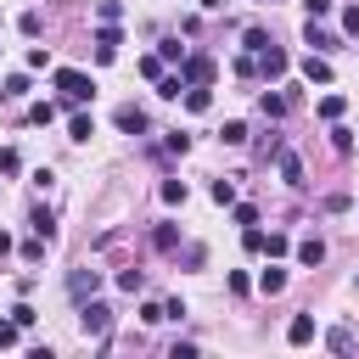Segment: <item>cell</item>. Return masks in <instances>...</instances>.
<instances>
[{"label":"cell","mask_w":359,"mask_h":359,"mask_svg":"<svg viewBox=\"0 0 359 359\" xmlns=\"http://www.w3.org/2000/svg\"><path fill=\"white\" fill-rule=\"evenodd\" d=\"M286 247H292V241H286V236H280V230H275V236H264V252H269V258H280V252H286Z\"/></svg>","instance_id":"1f68e13d"},{"label":"cell","mask_w":359,"mask_h":359,"mask_svg":"<svg viewBox=\"0 0 359 359\" xmlns=\"http://www.w3.org/2000/svg\"><path fill=\"white\" fill-rule=\"evenodd\" d=\"M180 79H185V84H208V79H213V62L185 50V62H180Z\"/></svg>","instance_id":"277c9868"},{"label":"cell","mask_w":359,"mask_h":359,"mask_svg":"<svg viewBox=\"0 0 359 359\" xmlns=\"http://www.w3.org/2000/svg\"><path fill=\"white\" fill-rule=\"evenodd\" d=\"M213 202H219V208L236 202V185H230V180H213Z\"/></svg>","instance_id":"4dcf8cb0"},{"label":"cell","mask_w":359,"mask_h":359,"mask_svg":"<svg viewBox=\"0 0 359 359\" xmlns=\"http://www.w3.org/2000/svg\"><path fill=\"white\" fill-rule=\"evenodd\" d=\"M95 286H101V280H95V269H73V275H67V292H73V303L95 297Z\"/></svg>","instance_id":"5b68a950"},{"label":"cell","mask_w":359,"mask_h":359,"mask_svg":"<svg viewBox=\"0 0 359 359\" xmlns=\"http://www.w3.org/2000/svg\"><path fill=\"white\" fill-rule=\"evenodd\" d=\"M17 342V320H0V348H11Z\"/></svg>","instance_id":"ab89813d"},{"label":"cell","mask_w":359,"mask_h":359,"mask_svg":"<svg viewBox=\"0 0 359 359\" xmlns=\"http://www.w3.org/2000/svg\"><path fill=\"white\" fill-rule=\"evenodd\" d=\"M258 107H264V118H286V95H264Z\"/></svg>","instance_id":"7402d4cb"},{"label":"cell","mask_w":359,"mask_h":359,"mask_svg":"<svg viewBox=\"0 0 359 359\" xmlns=\"http://www.w3.org/2000/svg\"><path fill=\"white\" fill-rule=\"evenodd\" d=\"M118 286H123V292H140L146 280H140V269H123V275H118Z\"/></svg>","instance_id":"8d00e7d4"},{"label":"cell","mask_w":359,"mask_h":359,"mask_svg":"<svg viewBox=\"0 0 359 359\" xmlns=\"http://www.w3.org/2000/svg\"><path fill=\"white\" fill-rule=\"evenodd\" d=\"M22 95H28V79H22V73H11V79H6V90H0V101H22Z\"/></svg>","instance_id":"ac0fdd59"},{"label":"cell","mask_w":359,"mask_h":359,"mask_svg":"<svg viewBox=\"0 0 359 359\" xmlns=\"http://www.w3.org/2000/svg\"><path fill=\"white\" fill-rule=\"evenodd\" d=\"M118 129H123V135H140V129H146V112H140V107H118Z\"/></svg>","instance_id":"30bf717a"},{"label":"cell","mask_w":359,"mask_h":359,"mask_svg":"<svg viewBox=\"0 0 359 359\" xmlns=\"http://www.w3.org/2000/svg\"><path fill=\"white\" fill-rule=\"evenodd\" d=\"M303 79H309V84H331V62H325L320 50H309V56H303Z\"/></svg>","instance_id":"8992f818"},{"label":"cell","mask_w":359,"mask_h":359,"mask_svg":"<svg viewBox=\"0 0 359 359\" xmlns=\"http://www.w3.org/2000/svg\"><path fill=\"white\" fill-rule=\"evenodd\" d=\"M17 28H22L28 39H34V34H39V11H22V17H17Z\"/></svg>","instance_id":"d6a6232c"},{"label":"cell","mask_w":359,"mask_h":359,"mask_svg":"<svg viewBox=\"0 0 359 359\" xmlns=\"http://www.w3.org/2000/svg\"><path fill=\"white\" fill-rule=\"evenodd\" d=\"M241 241H247V252H264V230H258V224H247V236H241Z\"/></svg>","instance_id":"e575fe53"},{"label":"cell","mask_w":359,"mask_h":359,"mask_svg":"<svg viewBox=\"0 0 359 359\" xmlns=\"http://www.w3.org/2000/svg\"><path fill=\"white\" fill-rule=\"evenodd\" d=\"M6 252H11V236H6V230H0V258H6Z\"/></svg>","instance_id":"60d3db41"},{"label":"cell","mask_w":359,"mask_h":359,"mask_svg":"<svg viewBox=\"0 0 359 359\" xmlns=\"http://www.w3.org/2000/svg\"><path fill=\"white\" fill-rule=\"evenodd\" d=\"M11 320H17V331H28V325H34V309H28V303H17V309H11Z\"/></svg>","instance_id":"f35d334b"},{"label":"cell","mask_w":359,"mask_h":359,"mask_svg":"<svg viewBox=\"0 0 359 359\" xmlns=\"http://www.w3.org/2000/svg\"><path fill=\"white\" fill-rule=\"evenodd\" d=\"M275 163H280V180H286V185H303V163H297V151H286V146H280V151H275Z\"/></svg>","instance_id":"52a82bcc"},{"label":"cell","mask_w":359,"mask_h":359,"mask_svg":"<svg viewBox=\"0 0 359 359\" xmlns=\"http://www.w3.org/2000/svg\"><path fill=\"white\" fill-rule=\"evenodd\" d=\"M258 292H264V297H275V292H286V269H280V264H269V269L258 275Z\"/></svg>","instance_id":"9c48e42d"},{"label":"cell","mask_w":359,"mask_h":359,"mask_svg":"<svg viewBox=\"0 0 359 359\" xmlns=\"http://www.w3.org/2000/svg\"><path fill=\"white\" fill-rule=\"evenodd\" d=\"M342 107H348L342 95H320V118H342Z\"/></svg>","instance_id":"603a6c76"},{"label":"cell","mask_w":359,"mask_h":359,"mask_svg":"<svg viewBox=\"0 0 359 359\" xmlns=\"http://www.w3.org/2000/svg\"><path fill=\"white\" fill-rule=\"evenodd\" d=\"M28 224H34V236H39V241H56V219H50V208H34V219H28Z\"/></svg>","instance_id":"8fae6325"},{"label":"cell","mask_w":359,"mask_h":359,"mask_svg":"<svg viewBox=\"0 0 359 359\" xmlns=\"http://www.w3.org/2000/svg\"><path fill=\"white\" fill-rule=\"evenodd\" d=\"M342 34L359 39V6H342Z\"/></svg>","instance_id":"484cf974"},{"label":"cell","mask_w":359,"mask_h":359,"mask_svg":"<svg viewBox=\"0 0 359 359\" xmlns=\"http://www.w3.org/2000/svg\"><path fill=\"white\" fill-rule=\"evenodd\" d=\"M163 202H185V180H163Z\"/></svg>","instance_id":"f546056e"},{"label":"cell","mask_w":359,"mask_h":359,"mask_svg":"<svg viewBox=\"0 0 359 359\" xmlns=\"http://www.w3.org/2000/svg\"><path fill=\"white\" fill-rule=\"evenodd\" d=\"M331 146H337V151H353V129L337 123V129H331Z\"/></svg>","instance_id":"f1b7e54d"},{"label":"cell","mask_w":359,"mask_h":359,"mask_svg":"<svg viewBox=\"0 0 359 359\" xmlns=\"http://www.w3.org/2000/svg\"><path fill=\"white\" fill-rule=\"evenodd\" d=\"M325 348H331V353H348V348H353V331H348V325H337V331L325 337Z\"/></svg>","instance_id":"ffe728a7"},{"label":"cell","mask_w":359,"mask_h":359,"mask_svg":"<svg viewBox=\"0 0 359 359\" xmlns=\"http://www.w3.org/2000/svg\"><path fill=\"white\" fill-rule=\"evenodd\" d=\"M67 135H73V140H90V135H95V118H90V112H73V118H67Z\"/></svg>","instance_id":"2e32d148"},{"label":"cell","mask_w":359,"mask_h":359,"mask_svg":"<svg viewBox=\"0 0 359 359\" xmlns=\"http://www.w3.org/2000/svg\"><path fill=\"white\" fill-rule=\"evenodd\" d=\"M241 45L258 56V50H269V34H264V28H247V34H241Z\"/></svg>","instance_id":"44dd1931"},{"label":"cell","mask_w":359,"mask_h":359,"mask_svg":"<svg viewBox=\"0 0 359 359\" xmlns=\"http://www.w3.org/2000/svg\"><path fill=\"white\" fill-rule=\"evenodd\" d=\"M56 90H62V101H90L95 95L90 73H79V67H56Z\"/></svg>","instance_id":"6da1fadb"},{"label":"cell","mask_w":359,"mask_h":359,"mask_svg":"<svg viewBox=\"0 0 359 359\" xmlns=\"http://www.w3.org/2000/svg\"><path fill=\"white\" fill-rule=\"evenodd\" d=\"M151 247H157V252H174V247H180V230H174V224H157V230H151Z\"/></svg>","instance_id":"e0dca14e"},{"label":"cell","mask_w":359,"mask_h":359,"mask_svg":"<svg viewBox=\"0 0 359 359\" xmlns=\"http://www.w3.org/2000/svg\"><path fill=\"white\" fill-rule=\"evenodd\" d=\"M185 107H191V112H208V107H213L208 84H185Z\"/></svg>","instance_id":"9a60e30c"},{"label":"cell","mask_w":359,"mask_h":359,"mask_svg":"<svg viewBox=\"0 0 359 359\" xmlns=\"http://www.w3.org/2000/svg\"><path fill=\"white\" fill-rule=\"evenodd\" d=\"M196 6H202V11H219V6H224V0H196Z\"/></svg>","instance_id":"b9f144b4"},{"label":"cell","mask_w":359,"mask_h":359,"mask_svg":"<svg viewBox=\"0 0 359 359\" xmlns=\"http://www.w3.org/2000/svg\"><path fill=\"white\" fill-rule=\"evenodd\" d=\"M286 342H292V348H303V342H314V314H297V320L286 325Z\"/></svg>","instance_id":"ba28073f"},{"label":"cell","mask_w":359,"mask_h":359,"mask_svg":"<svg viewBox=\"0 0 359 359\" xmlns=\"http://www.w3.org/2000/svg\"><path fill=\"white\" fill-rule=\"evenodd\" d=\"M286 67H292V56H286V50L269 39V50H258V73H264V79H280Z\"/></svg>","instance_id":"3957f363"},{"label":"cell","mask_w":359,"mask_h":359,"mask_svg":"<svg viewBox=\"0 0 359 359\" xmlns=\"http://www.w3.org/2000/svg\"><path fill=\"white\" fill-rule=\"evenodd\" d=\"M79 325H84V337H107V331H112V309L95 303V297H84V303H79Z\"/></svg>","instance_id":"7a4b0ae2"},{"label":"cell","mask_w":359,"mask_h":359,"mask_svg":"<svg viewBox=\"0 0 359 359\" xmlns=\"http://www.w3.org/2000/svg\"><path fill=\"white\" fill-rule=\"evenodd\" d=\"M157 56H163V62H185V45H180V39H163V50H157Z\"/></svg>","instance_id":"83f0119b"},{"label":"cell","mask_w":359,"mask_h":359,"mask_svg":"<svg viewBox=\"0 0 359 359\" xmlns=\"http://www.w3.org/2000/svg\"><path fill=\"white\" fill-rule=\"evenodd\" d=\"M303 6H309V22H320V17L337 11V0H303Z\"/></svg>","instance_id":"4316f807"},{"label":"cell","mask_w":359,"mask_h":359,"mask_svg":"<svg viewBox=\"0 0 359 359\" xmlns=\"http://www.w3.org/2000/svg\"><path fill=\"white\" fill-rule=\"evenodd\" d=\"M320 258H325V241H320V236H309V241H297V264H309V269H314Z\"/></svg>","instance_id":"7c38bea8"},{"label":"cell","mask_w":359,"mask_h":359,"mask_svg":"<svg viewBox=\"0 0 359 359\" xmlns=\"http://www.w3.org/2000/svg\"><path fill=\"white\" fill-rule=\"evenodd\" d=\"M157 95H163V101H180V95H185V79H180V73H163V79H157Z\"/></svg>","instance_id":"5bb4252c"},{"label":"cell","mask_w":359,"mask_h":359,"mask_svg":"<svg viewBox=\"0 0 359 359\" xmlns=\"http://www.w3.org/2000/svg\"><path fill=\"white\" fill-rule=\"evenodd\" d=\"M56 118V101H39V107H28V123H50Z\"/></svg>","instance_id":"cb8c5ba5"},{"label":"cell","mask_w":359,"mask_h":359,"mask_svg":"<svg viewBox=\"0 0 359 359\" xmlns=\"http://www.w3.org/2000/svg\"><path fill=\"white\" fill-rule=\"evenodd\" d=\"M45 247H50V241H39V236H34V241L22 247V258H28V264H39V258H45Z\"/></svg>","instance_id":"d590c367"},{"label":"cell","mask_w":359,"mask_h":359,"mask_svg":"<svg viewBox=\"0 0 359 359\" xmlns=\"http://www.w3.org/2000/svg\"><path fill=\"white\" fill-rule=\"evenodd\" d=\"M303 39H309V45L320 50V56H325V50H337V34H325V28H314V22L303 28Z\"/></svg>","instance_id":"4fadbf2b"},{"label":"cell","mask_w":359,"mask_h":359,"mask_svg":"<svg viewBox=\"0 0 359 359\" xmlns=\"http://www.w3.org/2000/svg\"><path fill=\"white\" fill-rule=\"evenodd\" d=\"M219 140H224V146H241V140H247V123H241V118H230V123L219 129Z\"/></svg>","instance_id":"d6986e66"},{"label":"cell","mask_w":359,"mask_h":359,"mask_svg":"<svg viewBox=\"0 0 359 359\" xmlns=\"http://www.w3.org/2000/svg\"><path fill=\"white\" fill-rule=\"evenodd\" d=\"M0 174H22V157L11 146H0Z\"/></svg>","instance_id":"d4e9b609"},{"label":"cell","mask_w":359,"mask_h":359,"mask_svg":"<svg viewBox=\"0 0 359 359\" xmlns=\"http://www.w3.org/2000/svg\"><path fill=\"white\" fill-rule=\"evenodd\" d=\"M140 320H146V325H157V320H168V314H163V303H140Z\"/></svg>","instance_id":"74e56055"},{"label":"cell","mask_w":359,"mask_h":359,"mask_svg":"<svg viewBox=\"0 0 359 359\" xmlns=\"http://www.w3.org/2000/svg\"><path fill=\"white\" fill-rule=\"evenodd\" d=\"M236 224H258V208L252 202H236Z\"/></svg>","instance_id":"836d02e7"}]
</instances>
